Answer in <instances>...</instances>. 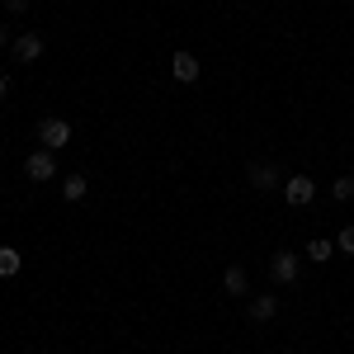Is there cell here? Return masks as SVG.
Wrapping results in <instances>:
<instances>
[{
  "mask_svg": "<svg viewBox=\"0 0 354 354\" xmlns=\"http://www.w3.org/2000/svg\"><path fill=\"white\" fill-rule=\"evenodd\" d=\"M335 250H345V255H354V227H345V232L335 236Z\"/></svg>",
  "mask_w": 354,
  "mask_h": 354,
  "instance_id": "5bb4252c",
  "label": "cell"
},
{
  "mask_svg": "<svg viewBox=\"0 0 354 354\" xmlns=\"http://www.w3.org/2000/svg\"><path fill=\"white\" fill-rule=\"evenodd\" d=\"M245 180H250V189H260V194H274L283 185V180H279V165H270V161H255L245 170Z\"/></svg>",
  "mask_w": 354,
  "mask_h": 354,
  "instance_id": "5b68a950",
  "label": "cell"
},
{
  "mask_svg": "<svg viewBox=\"0 0 354 354\" xmlns=\"http://www.w3.org/2000/svg\"><path fill=\"white\" fill-rule=\"evenodd\" d=\"M5 43H10V28H5V19H0V48H5Z\"/></svg>",
  "mask_w": 354,
  "mask_h": 354,
  "instance_id": "2e32d148",
  "label": "cell"
},
{
  "mask_svg": "<svg viewBox=\"0 0 354 354\" xmlns=\"http://www.w3.org/2000/svg\"><path fill=\"white\" fill-rule=\"evenodd\" d=\"M222 288H227V293H236V298H241L245 288H250V279H245L241 265H227V274H222Z\"/></svg>",
  "mask_w": 354,
  "mask_h": 354,
  "instance_id": "30bf717a",
  "label": "cell"
},
{
  "mask_svg": "<svg viewBox=\"0 0 354 354\" xmlns=\"http://www.w3.org/2000/svg\"><path fill=\"white\" fill-rule=\"evenodd\" d=\"M19 270H24V255L15 245H0V279H15Z\"/></svg>",
  "mask_w": 354,
  "mask_h": 354,
  "instance_id": "9c48e42d",
  "label": "cell"
},
{
  "mask_svg": "<svg viewBox=\"0 0 354 354\" xmlns=\"http://www.w3.org/2000/svg\"><path fill=\"white\" fill-rule=\"evenodd\" d=\"M24 175L33 180V185H48V180H57V151H48V147H43V151H33V156L24 161Z\"/></svg>",
  "mask_w": 354,
  "mask_h": 354,
  "instance_id": "6da1fadb",
  "label": "cell"
},
{
  "mask_svg": "<svg viewBox=\"0 0 354 354\" xmlns=\"http://www.w3.org/2000/svg\"><path fill=\"white\" fill-rule=\"evenodd\" d=\"M274 317H279V293H260V298L250 302V322H255V326H265Z\"/></svg>",
  "mask_w": 354,
  "mask_h": 354,
  "instance_id": "ba28073f",
  "label": "cell"
},
{
  "mask_svg": "<svg viewBox=\"0 0 354 354\" xmlns=\"http://www.w3.org/2000/svg\"><path fill=\"white\" fill-rule=\"evenodd\" d=\"M85 189H90V180H85V175H66V180H62V194H66V203H81Z\"/></svg>",
  "mask_w": 354,
  "mask_h": 354,
  "instance_id": "8fae6325",
  "label": "cell"
},
{
  "mask_svg": "<svg viewBox=\"0 0 354 354\" xmlns=\"http://www.w3.org/2000/svg\"><path fill=\"white\" fill-rule=\"evenodd\" d=\"M170 71H175V81H198V76H203V66H198V57L194 53H175L170 57Z\"/></svg>",
  "mask_w": 354,
  "mask_h": 354,
  "instance_id": "8992f818",
  "label": "cell"
},
{
  "mask_svg": "<svg viewBox=\"0 0 354 354\" xmlns=\"http://www.w3.org/2000/svg\"><path fill=\"white\" fill-rule=\"evenodd\" d=\"M307 255H312L317 265H326L330 255H335V241H322V236H312V241H307Z\"/></svg>",
  "mask_w": 354,
  "mask_h": 354,
  "instance_id": "7c38bea8",
  "label": "cell"
},
{
  "mask_svg": "<svg viewBox=\"0 0 354 354\" xmlns=\"http://www.w3.org/2000/svg\"><path fill=\"white\" fill-rule=\"evenodd\" d=\"M38 142H43L48 151H62V147L71 142V123H66V118H43V123H38Z\"/></svg>",
  "mask_w": 354,
  "mask_h": 354,
  "instance_id": "7a4b0ae2",
  "label": "cell"
},
{
  "mask_svg": "<svg viewBox=\"0 0 354 354\" xmlns=\"http://www.w3.org/2000/svg\"><path fill=\"white\" fill-rule=\"evenodd\" d=\"M5 95H10V76H0V100H5Z\"/></svg>",
  "mask_w": 354,
  "mask_h": 354,
  "instance_id": "e0dca14e",
  "label": "cell"
},
{
  "mask_svg": "<svg viewBox=\"0 0 354 354\" xmlns=\"http://www.w3.org/2000/svg\"><path fill=\"white\" fill-rule=\"evenodd\" d=\"M5 10H10V15H24V10H28V0H5Z\"/></svg>",
  "mask_w": 354,
  "mask_h": 354,
  "instance_id": "9a60e30c",
  "label": "cell"
},
{
  "mask_svg": "<svg viewBox=\"0 0 354 354\" xmlns=\"http://www.w3.org/2000/svg\"><path fill=\"white\" fill-rule=\"evenodd\" d=\"M330 194H335L340 203H350V198H354V175H340V180L330 185Z\"/></svg>",
  "mask_w": 354,
  "mask_h": 354,
  "instance_id": "4fadbf2b",
  "label": "cell"
},
{
  "mask_svg": "<svg viewBox=\"0 0 354 354\" xmlns=\"http://www.w3.org/2000/svg\"><path fill=\"white\" fill-rule=\"evenodd\" d=\"M270 274H274V283H279V288H288V283H298V274H302L298 255H293V250H279V255L270 260Z\"/></svg>",
  "mask_w": 354,
  "mask_h": 354,
  "instance_id": "3957f363",
  "label": "cell"
},
{
  "mask_svg": "<svg viewBox=\"0 0 354 354\" xmlns=\"http://www.w3.org/2000/svg\"><path fill=\"white\" fill-rule=\"evenodd\" d=\"M10 53H15V62H38V57H43V38H38V33H19V38L10 43Z\"/></svg>",
  "mask_w": 354,
  "mask_h": 354,
  "instance_id": "52a82bcc",
  "label": "cell"
},
{
  "mask_svg": "<svg viewBox=\"0 0 354 354\" xmlns=\"http://www.w3.org/2000/svg\"><path fill=\"white\" fill-rule=\"evenodd\" d=\"M283 198H288L293 208H307V203L317 198V180H307V175H288V180H283Z\"/></svg>",
  "mask_w": 354,
  "mask_h": 354,
  "instance_id": "277c9868",
  "label": "cell"
}]
</instances>
